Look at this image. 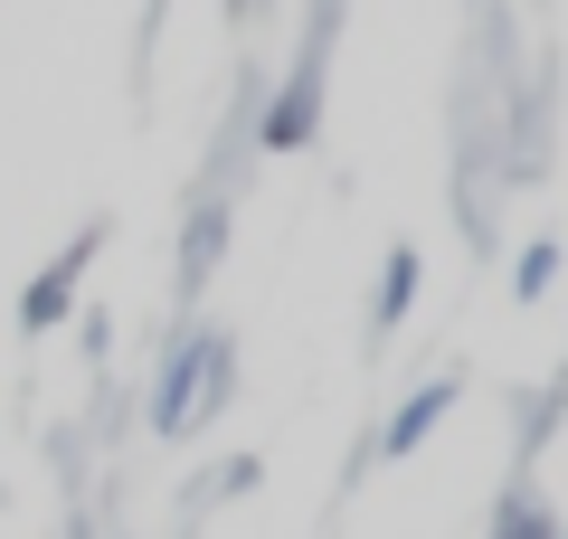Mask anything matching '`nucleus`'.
Here are the masks:
<instances>
[{"mask_svg":"<svg viewBox=\"0 0 568 539\" xmlns=\"http://www.w3.org/2000/svg\"><path fill=\"white\" fill-rule=\"evenodd\" d=\"M67 294H77V275H67V265H48V275L20 294V322H29V332H48V322L67 313Z\"/></svg>","mask_w":568,"mask_h":539,"instance_id":"obj_1","label":"nucleus"}]
</instances>
